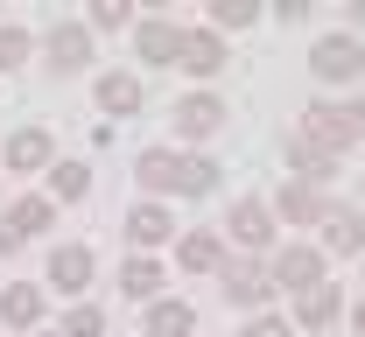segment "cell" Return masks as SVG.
Returning a JSON list of instances; mask_svg holds the SVG:
<instances>
[{
	"mask_svg": "<svg viewBox=\"0 0 365 337\" xmlns=\"http://www.w3.org/2000/svg\"><path fill=\"white\" fill-rule=\"evenodd\" d=\"M309 71H317V85H359L365 43L351 36V28H330V36H317V43H309Z\"/></svg>",
	"mask_w": 365,
	"mask_h": 337,
	"instance_id": "obj_1",
	"label": "cell"
},
{
	"mask_svg": "<svg viewBox=\"0 0 365 337\" xmlns=\"http://www.w3.org/2000/svg\"><path fill=\"white\" fill-rule=\"evenodd\" d=\"M274 225H281V218H274V204H267V197H239V204L225 211V225H218V232H225V239L239 246V253L267 260V246H274Z\"/></svg>",
	"mask_w": 365,
	"mask_h": 337,
	"instance_id": "obj_2",
	"label": "cell"
},
{
	"mask_svg": "<svg viewBox=\"0 0 365 337\" xmlns=\"http://www.w3.org/2000/svg\"><path fill=\"white\" fill-rule=\"evenodd\" d=\"M317 281H330L323 274V246H274L267 253V289L302 295V289H317Z\"/></svg>",
	"mask_w": 365,
	"mask_h": 337,
	"instance_id": "obj_3",
	"label": "cell"
},
{
	"mask_svg": "<svg viewBox=\"0 0 365 337\" xmlns=\"http://www.w3.org/2000/svg\"><path fill=\"white\" fill-rule=\"evenodd\" d=\"M49 289L56 295H71V302H85V289L98 281V253L91 246H78V239H63V246H49Z\"/></svg>",
	"mask_w": 365,
	"mask_h": 337,
	"instance_id": "obj_4",
	"label": "cell"
},
{
	"mask_svg": "<svg viewBox=\"0 0 365 337\" xmlns=\"http://www.w3.org/2000/svg\"><path fill=\"white\" fill-rule=\"evenodd\" d=\"M91 56H98V43H91L85 21H56V28H43V63L56 71V78H78Z\"/></svg>",
	"mask_w": 365,
	"mask_h": 337,
	"instance_id": "obj_5",
	"label": "cell"
},
{
	"mask_svg": "<svg viewBox=\"0 0 365 337\" xmlns=\"http://www.w3.org/2000/svg\"><path fill=\"white\" fill-rule=\"evenodd\" d=\"M0 162H7L14 176H49V162H56V134L29 120V127H14V134H7V147H0Z\"/></svg>",
	"mask_w": 365,
	"mask_h": 337,
	"instance_id": "obj_6",
	"label": "cell"
},
{
	"mask_svg": "<svg viewBox=\"0 0 365 337\" xmlns=\"http://www.w3.org/2000/svg\"><path fill=\"white\" fill-rule=\"evenodd\" d=\"M302 141H317L323 155H337V162H344V155L359 147V134H351V120H344V105H330V98H317V105L302 113Z\"/></svg>",
	"mask_w": 365,
	"mask_h": 337,
	"instance_id": "obj_7",
	"label": "cell"
},
{
	"mask_svg": "<svg viewBox=\"0 0 365 337\" xmlns=\"http://www.w3.org/2000/svg\"><path fill=\"white\" fill-rule=\"evenodd\" d=\"M91 105H98L106 120H134L140 105H148V85H140L134 71H98V85H91Z\"/></svg>",
	"mask_w": 365,
	"mask_h": 337,
	"instance_id": "obj_8",
	"label": "cell"
},
{
	"mask_svg": "<svg viewBox=\"0 0 365 337\" xmlns=\"http://www.w3.org/2000/svg\"><path fill=\"white\" fill-rule=\"evenodd\" d=\"M218 281H225V302H239V309H260V302L274 295V289H267V260H253V253H239V260L225 253Z\"/></svg>",
	"mask_w": 365,
	"mask_h": 337,
	"instance_id": "obj_9",
	"label": "cell"
},
{
	"mask_svg": "<svg viewBox=\"0 0 365 337\" xmlns=\"http://www.w3.org/2000/svg\"><path fill=\"white\" fill-rule=\"evenodd\" d=\"M134 49H140V63H155V71H176V56H182V21H169V14H148V21H134Z\"/></svg>",
	"mask_w": 365,
	"mask_h": 337,
	"instance_id": "obj_10",
	"label": "cell"
},
{
	"mask_svg": "<svg viewBox=\"0 0 365 337\" xmlns=\"http://www.w3.org/2000/svg\"><path fill=\"white\" fill-rule=\"evenodd\" d=\"M337 323H344V289L337 281H317V289L295 295V331L323 337V331H337Z\"/></svg>",
	"mask_w": 365,
	"mask_h": 337,
	"instance_id": "obj_11",
	"label": "cell"
},
{
	"mask_svg": "<svg viewBox=\"0 0 365 337\" xmlns=\"http://www.w3.org/2000/svg\"><path fill=\"white\" fill-rule=\"evenodd\" d=\"M169 239H176V218H169V204L140 197L134 211H127V246H134V253H162Z\"/></svg>",
	"mask_w": 365,
	"mask_h": 337,
	"instance_id": "obj_12",
	"label": "cell"
},
{
	"mask_svg": "<svg viewBox=\"0 0 365 337\" xmlns=\"http://www.w3.org/2000/svg\"><path fill=\"white\" fill-rule=\"evenodd\" d=\"M232 56H225V36L218 28H182V56H176V71L182 78H218Z\"/></svg>",
	"mask_w": 365,
	"mask_h": 337,
	"instance_id": "obj_13",
	"label": "cell"
},
{
	"mask_svg": "<svg viewBox=\"0 0 365 337\" xmlns=\"http://www.w3.org/2000/svg\"><path fill=\"white\" fill-rule=\"evenodd\" d=\"M218 127H225V98L218 92H182L176 98V134L182 141H211Z\"/></svg>",
	"mask_w": 365,
	"mask_h": 337,
	"instance_id": "obj_14",
	"label": "cell"
},
{
	"mask_svg": "<svg viewBox=\"0 0 365 337\" xmlns=\"http://www.w3.org/2000/svg\"><path fill=\"white\" fill-rule=\"evenodd\" d=\"M317 232H323V253H365V211L359 204H323Z\"/></svg>",
	"mask_w": 365,
	"mask_h": 337,
	"instance_id": "obj_15",
	"label": "cell"
},
{
	"mask_svg": "<svg viewBox=\"0 0 365 337\" xmlns=\"http://www.w3.org/2000/svg\"><path fill=\"white\" fill-rule=\"evenodd\" d=\"M140 337H197V309L182 295H155L140 309Z\"/></svg>",
	"mask_w": 365,
	"mask_h": 337,
	"instance_id": "obj_16",
	"label": "cell"
},
{
	"mask_svg": "<svg viewBox=\"0 0 365 337\" xmlns=\"http://www.w3.org/2000/svg\"><path fill=\"white\" fill-rule=\"evenodd\" d=\"M176 267L182 274H218V267H225V232H211V225L182 232L176 239Z\"/></svg>",
	"mask_w": 365,
	"mask_h": 337,
	"instance_id": "obj_17",
	"label": "cell"
},
{
	"mask_svg": "<svg viewBox=\"0 0 365 337\" xmlns=\"http://www.w3.org/2000/svg\"><path fill=\"white\" fill-rule=\"evenodd\" d=\"M162 289H169V267H162L155 253H127V260H120V295H134L140 309H148Z\"/></svg>",
	"mask_w": 365,
	"mask_h": 337,
	"instance_id": "obj_18",
	"label": "cell"
},
{
	"mask_svg": "<svg viewBox=\"0 0 365 337\" xmlns=\"http://www.w3.org/2000/svg\"><path fill=\"white\" fill-rule=\"evenodd\" d=\"M0 323L7 331H43V281H7L0 289Z\"/></svg>",
	"mask_w": 365,
	"mask_h": 337,
	"instance_id": "obj_19",
	"label": "cell"
},
{
	"mask_svg": "<svg viewBox=\"0 0 365 337\" xmlns=\"http://www.w3.org/2000/svg\"><path fill=\"white\" fill-rule=\"evenodd\" d=\"M134 176H140V190H148V197H155V204H162V197H176L182 155H176V147H148V155H140V162H134Z\"/></svg>",
	"mask_w": 365,
	"mask_h": 337,
	"instance_id": "obj_20",
	"label": "cell"
},
{
	"mask_svg": "<svg viewBox=\"0 0 365 337\" xmlns=\"http://www.w3.org/2000/svg\"><path fill=\"white\" fill-rule=\"evenodd\" d=\"M323 204H330V197H323L317 183H295V176H288V183L274 190V218H288V225H317Z\"/></svg>",
	"mask_w": 365,
	"mask_h": 337,
	"instance_id": "obj_21",
	"label": "cell"
},
{
	"mask_svg": "<svg viewBox=\"0 0 365 337\" xmlns=\"http://www.w3.org/2000/svg\"><path fill=\"white\" fill-rule=\"evenodd\" d=\"M7 225H14L21 239H36V232H56V197H49V190H29V197H14Z\"/></svg>",
	"mask_w": 365,
	"mask_h": 337,
	"instance_id": "obj_22",
	"label": "cell"
},
{
	"mask_svg": "<svg viewBox=\"0 0 365 337\" xmlns=\"http://www.w3.org/2000/svg\"><path fill=\"white\" fill-rule=\"evenodd\" d=\"M288 169H295V183H330L337 176V155H323L317 141H302V134H288Z\"/></svg>",
	"mask_w": 365,
	"mask_h": 337,
	"instance_id": "obj_23",
	"label": "cell"
},
{
	"mask_svg": "<svg viewBox=\"0 0 365 337\" xmlns=\"http://www.w3.org/2000/svg\"><path fill=\"white\" fill-rule=\"evenodd\" d=\"M49 197H56V204H78V197H91V162H78V155H56V162H49Z\"/></svg>",
	"mask_w": 365,
	"mask_h": 337,
	"instance_id": "obj_24",
	"label": "cell"
},
{
	"mask_svg": "<svg viewBox=\"0 0 365 337\" xmlns=\"http://www.w3.org/2000/svg\"><path fill=\"white\" fill-rule=\"evenodd\" d=\"M218 176H225V169H218L211 155H182V176H176V197H211V190H218Z\"/></svg>",
	"mask_w": 365,
	"mask_h": 337,
	"instance_id": "obj_25",
	"label": "cell"
},
{
	"mask_svg": "<svg viewBox=\"0 0 365 337\" xmlns=\"http://www.w3.org/2000/svg\"><path fill=\"white\" fill-rule=\"evenodd\" d=\"M253 21H260V0H211V21L204 28L232 36V28H253Z\"/></svg>",
	"mask_w": 365,
	"mask_h": 337,
	"instance_id": "obj_26",
	"label": "cell"
},
{
	"mask_svg": "<svg viewBox=\"0 0 365 337\" xmlns=\"http://www.w3.org/2000/svg\"><path fill=\"white\" fill-rule=\"evenodd\" d=\"M85 28H91V36H113V28H134V0H91Z\"/></svg>",
	"mask_w": 365,
	"mask_h": 337,
	"instance_id": "obj_27",
	"label": "cell"
},
{
	"mask_svg": "<svg viewBox=\"0 0 365 337\" xmlns=\"http://www.w3.org/2000/svg\"><path fill=\"white\" fill-rule=\"evenodd\" d=\"M56 337H106V309L98 302H71V316L56 323Z\"/></svg>",
	"mask_w": 365,
	"mask_h": 337,
	"instance_id": "obj_28",
	"label": "cell"
},
{
	"mask_svg": "<svg viewBox=\"0 0 365 337\" xmlns=\"http://www.w3.org/2000/svg\"><path fill=\"white\" fill-rule=\"evenodd\" d=\"M29 56H36V36L14 28V21H0V71H21Z\"/></svg>",
	"mask_w": 365,
	"mask_h": 337,
	"instance_id": "obj_29",
	"label": "cell"
},
{
	"mask_svg": "<svg viewBox=\"0 0 365 337\" xmlns=\"http://www.w3.org/2000/svg\"><path fill=\"white\" fill-rule=\"evenodd\" d=\"M239 337H295V323H288V316H274V309H253Z\"/></svg>",
	"mask_w": 365,
	"mask_h": 337,
	"instance_id": "obj_30",
	"label": "cell"
},
{
	"mask_svg": "<svg viewBox=\"0 0 365 337\" xmlns=\"http://www.w3.org/2000/svg\"><path fill=\"white\" fill-rule=\"evenodd\" d=\"M21 246H29V239H21V232H14V225H7V211H0V260H14V253H21Z\"/></svg>",
	"mask_w": 365,
	"mask_h": 337,
	"instance_id": "obj_31",
	"label": "cell"
},
{
	"mask_svg": "<svg viewBox=\"0 0 365 337\" xmlns=\"http://www.w3.org/2000/svg\"><path fill=\"white\" fill-rule=\"evenodd\" d=\"M344 120H351V134L365 141V98H351V105H344Z\"/></svg>",
	"mask_w": 365,
	"mask_h": 337,
	"instance_id": "obj_32",
	"label": "cell"
},
{
	"mask_svg": "<svg viewBox=\"0 0 365 337\" xmlns=\"http://www.w3.org/2000/svg\"><path fill=\"white\" fill-rule=\"evenodd\" d=\"M344 316H351V331L365 337V295H359V302H344Z\"/></svg>",
	"mask_w": 365,
	"mask_h": 337,
	"instance_id": "obj_33",
	"label": "cell"
},
{
	"mask_svg": "<svg viewBox=\"0 0 365 337\" xmlns=\"http://www.w3.org/2000/svg\"><path fill=\"white\" fill-rule=\"evenodd\" d=\"M351 36L365 43V0H351Z\"/></svg>",
	"mask_w": 365,
	"mask_h": 337,
	"instance_id": "obj_34",
	"label": "cell"
},
{
	"mask_svg": "<svg viewBox=\"0 0 365 337\" xmlns=\"http://www.w3.org/2000/svg\"><path fill=\"white\" fill-rule=\"evenodd\" d=\"M359 211H365V190H359Z\"/></svg>",
	"mask_w": 365,
	"mask_h": 337,
	"instance_id": "obj_35",
	"label": "cell"
},
{
	"mask_svg": "<svg viewBox=\"0 0 365 337\" xmlns=\"http://www.w3.org/2000/svg\"><path fill=\"white\" fill-rule=\"evenodd\" d=\"M36 337H56V331H36Z\"/></svg>",
	"mask_w": 365,
	"mask_h": 337,
	"instance_id": "obj_36",
	"label": "cell"
}]
</instances>
